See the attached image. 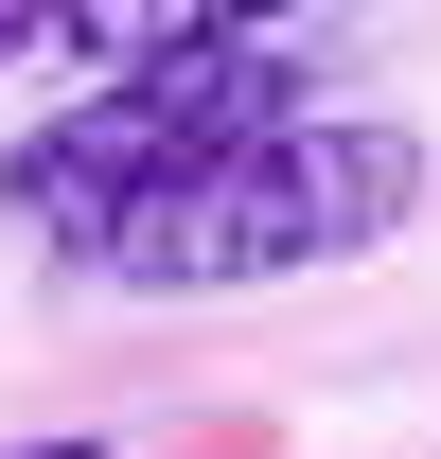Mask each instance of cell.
Instances as JSON below:
<instances>
[{
  "label": "cell",
  "mask_w": 441,
  "mask_h": 459,
  "mask_svg": "<svg viewBox=\"0 0 441 459\" xmlns=\"http://www.w3.org/2000/svg\"><path fill=\"white\" fill-rule=\"evenodd\" d=\"M18 54H54V18H0V71H18Z\"/></svg>",
  "instance_id": "cell-3"
},
{
  "label": "cell",
  "mask_w": 441,
  "mask_h": 459,
  "mask_svg": "<svg viewBox=\"0 0 441 459\" xmlns=\"http://www.w3.org/2000/svg\"><path fill=\"white\" fill-rule=\"evenodd\" d=\"M71 54H107V89L54 107L18 160H0V230H36L71 265H107L124 230L160 212L177 177H212L229 142L300 124V54L247 36V18H89Z\"/></svg>",
  "instance_id": "cell-1"
},
{
  "label": "cell",
  "mask_w": 441,
  "mask_h": 459,
  "mask_svg": "<svg viewBox=\"0 0 441 459\" xmlns=\"http://www.w3.org/2000/svg\"><path fill=\"white\" fill-rule=\"evenodd\" d=\"M406 212H424V142L371 124V107H300V124H265V142H229L212 177H177L107 265L160 283V300H229V283L353 265V247H388Z\"/></svg>",
  "instance_id": "cell-2"
},
{
  "label": "cell",
  "mask_w": 441,
  "mask_h": 459,
  "mask_svg": "<svg viewBox=\"0 0 441 459\" xmlns=\"http://www.w3.org/2000/svg\"><path fill=\"white\" fill-rule=\"evenodd\" d=\"M0 459H107V442H0Z\"/></svg>",
  "instance_id": "cell-4"
}]
</instances>
